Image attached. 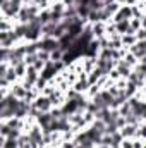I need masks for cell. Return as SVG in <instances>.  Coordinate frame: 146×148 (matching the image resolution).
<instances>
[{
    "label": "cell",
    "instance_id": "7c38bea8",
    "mask_svg": "<svg viewBox=\"0 0 146 148\" xmlns=\"http://www.w3.org/2000/svg\"><path fill=\"white\" fill-rule=\"evenodd\" d=\"M98 148H107V145H102V147H98Z\"/></svg>",
    "mask_w": 146,
    "mask_h": 148
},
{
    "label": "cell",
    "instance_id": "8fae6325",
    "mask_svg": "<svg viewBox=\"0 0 146 148\" xmlns=\"http://www.w3.org/2000/svg\"><path fill=\"white\" fill-rule=\"evenodd\" d=\"M141 134H143V136H146V126L143 127V129H141Z\"/></svg>",
    "mask_w": 146,
    "mask_h": 148
},
{
    "label": "cell",
    "instance_id": "8992f818",
    "mask_svg": "<svg viewBox=\"0 0 146 148\" xmlns=\"http://www.w3.org/2000/svg\"><path fill=\"white\" fill-rule=\"evenodd\" d=\"M131 12H132V9H124V10H120V12L117 14V21H119V23H120V21H126V17L131 16Z\"/></svg>",
    "mask_w": 146,
    "mask_h": 148
},
{
    "label": "cell",
    "instance_id": "7a4b0ae2",
    "mask_svg": "<svg viewBox=\"0 0 146 148\" xmlns=\"http://www.w3.org/2000/svg\"><path fill=\"white\" fill-rule=\"evenodd\" d=\"M131 103V110H132V114L134 115H145V112H146V103H139L138 100H131L129 102Z\"/></svg>",
    "mask_w": 146,
    "mask_h": 148
},
{
    "label": "cell",
    "instance_id": "30bf717a",
    "mask_svg": "<svg viewBox=\"0 0 146 148\" xmlns=\"http://www.w3.org/2000/svg\"><path fill=\"white\" fill-rule=\"evenodd\" d=\"M124 134H134V126H127L126 131H122Z\"/></svg>",
    "mask_w": 146,
    "mask_h": 148
},
{
    "label": "cell",
    "instance_id": "277c9868",
    "mask_svg": "<svg viewBox=\"0 0 146 148\" xmlns=\"http://www.w3.org/2000/svg\"><path fill=\"white\" fill-rule=\"evenodd\" d=\"M132 55L138 57H146V41H139L132 47Z\"/></svg>",
    "mask_w": 146,
    "mask_h": 148
},
{
    "label": "cell",
    "instance_id": "52a82bcc",
    "mask_svg": "<svg viewBox=\"0 0 146 148\" xmlns=\"http://www.w3.org/2000/svg\"><path fill=\"white\" fill-rule=\"evenodd\" d=\"M50 103H52V102H50V98H43V100L40 98V100L36 102V107H38V109H41V110H45V109H48V105H50Z\"/></svg>",
    "mask_w": 146,
    "mask_h": 148
},
{
    "label": "cell",
    "instance_id": "5bb4252c",
    "mask_svg": "<svg viewBox=\"0 0 146 148\" xmlns=\"http://www.w3.org/2000/svg\"><path fill=\"white\" fill-rule=\"evenodd\" d=\"M145 148H146V147H145Z\"/></svg>",
    "mask_w": 146,
    "mask_h": 148
},
{
    "label": "cell",
    "instance_id": "9c48e42d",
    "mask_svg": "<svg viewBox=\"0 0 146 148\" xmlns=\"http://www.w3.org/2000/svg\"><path fill=\"white\" fill-rule=\"evenodd\" d=\"M24 67H26V62H23V64L16 66V76H21V74H23V71H24Z\"/></svg>",
    "mask_w": 146,
    "mask_h": 148
},
{
    "label": "cell",
    "instance_id": "ba28073f",
    "mask_svg": "<svg viewBox=\"0 0 146 148\" xmlns=\"http://www.w3.org/2000/svg\"><path fill=\"white\" fill-rule=\"evenodd\" d=\"M117 29H119L120 33H124V31H127V33H129V29H131V28H129V23H127V19H126V21H120V23L117 24Z\"/></svg>",
    "mask_w": 146,
    "mask_h": 148
},
{
    "label": "cell",
    "instance_id": "3957f363",
    "mask_svg": "<svg viewBox=\"0 0 146 148\" xmlns=\"http://www.w3.org/2000/svg\"><path fill=\"white\" fill-rule=\"evenodd\" d=\"M38 47H40L41 50H46V52H48V50H55V48H59V47H60V43H59V41H55V40H43Z\"/></svg>",
    "mask_w": 146,
    "mask_h": 148
},
{
    "label": "cell",
    "instance_id": "5b68a950",
    "mask_svg": "<svg viewBox=\"0 0 146 148\" xmlns=\"http://www.w3.org/2000/svg\"><path fill=\"white\" fill-rule=\"evenodd\" d=\"M35 79H36V69H35V67H29V71H28V79H26V86H29L31 83H35Z\"/></svg>",
    "mask_w": 146,
    "mask_h": 148
},
{
    "label": "cell",
    "instance_id": "6da1fadb",
    "mask_svg": "<svg viewBox=\"0 0 146 148\" xmlns=\"http://www.w3.org/2000/svg\"><path fill=\"white\" fill-rule=\"evenodd\" d=\"M28 138H29V145H31V147H40V145L43 143L41 133H40L38 127H33V129H31V133L28 134Z\"/></svg>",
    "mask_w": 146,
    "mask_h": 148
},
{
    "label": "cell",
    "instance_id": "4fadbf2b",
    "mask_svg": "<svg viewBox=\"0 0 146 148\" xmlns=\"http://www.w3.org/2000/svg\"><path fill=\"white\" fill-rule=\"evenodd\" d=\"M145 117H146V112H145Z\"/></svg>",
    "mask_w": 146,
    "mask_h": 148
}]
</instances>
